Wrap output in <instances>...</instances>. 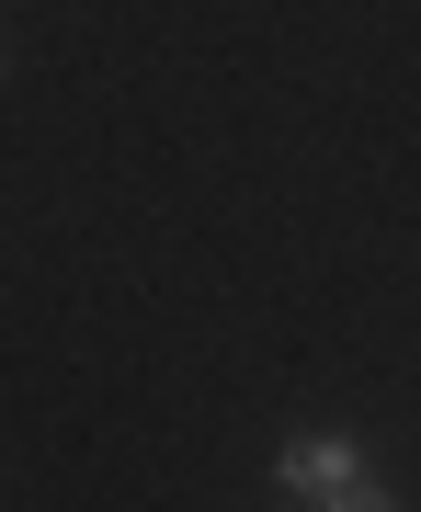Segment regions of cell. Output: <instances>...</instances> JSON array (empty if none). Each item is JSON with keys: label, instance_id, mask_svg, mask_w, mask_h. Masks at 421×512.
<instances>
[{"label": "cell", "instance_id": "cell-1", "mask_svg": "<svg viewBox=\"0 0 421 512\" xmlns=\"http://www.w3.org/2000/svg\"><path fill=\"white\" fill-rule=\"evenodd\" d=\"M274 490L308 501V512H399V501L376 490V456L353 433H296L285 456H274Z\"/></svg>", "mask_w": 421, "mask_h": 512}]
</instances>
